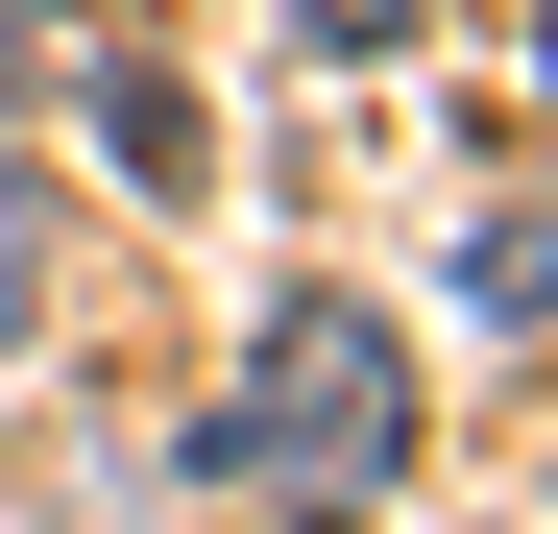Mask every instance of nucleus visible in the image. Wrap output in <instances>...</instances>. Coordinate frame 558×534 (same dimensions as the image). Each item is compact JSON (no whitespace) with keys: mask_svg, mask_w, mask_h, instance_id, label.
<instances>
[{"mask_svg":"<svg viewBox=\"0 0 558 534\" xmlns=\"http://www.w3.org/2000/svg\"><path fill=\"white\" fill-rule=\"evenodd\" d=\"M389 437H413V340L364 316V292H292V316L243 340V389L170 437V462H195V486H364Z\"/></svg>","mask_w":558,"mask_h":534,"instance_id":"1","label":"nucleus"},{"mask_svg":"<svg viewBox=\"0 0 558 534\" xmlns=\"http://www.w3.org/2000/svg\"><path fill=\"white\" fill-rule=\"evenodd\" d=\"M0 340H49V195L0 170Z\"/></svg>","mask_w":558,"mask_h":534,"instance_id":"2","label":"nucleus"},{"mask_svg":"<svg viewBox=\"0 0 558 534\" xmlns=\"http://www.w3.org/2000/svg\"><path fill=\"white\" fill-rule=\"evenodd\" d=\"M316 25H340V49H389V25H413V0H316Z\"/></svg>","mask_w":558,"mask_h":534,"instance_id":"3","label":"nucleus"},{"mask_svg":"<svg viewBox=\"0 0 558 534\" xmlns=\"http://www.w3.org/2000/svg\"><path fill=\"white\" fill-rule=\"evenodd\" d=\"M0 98H25V0H0Z\"/></svg>","mask_w":558,"mask_h":534,"instance_id":"4","label":"nucleus"},{"mask_svg":"<svg viewBox=\"0 0 558 534\" xmlns=\"http://www.w3.org/2000/svg\"><path fill=\"white\" fill-rule=\"evenodd\" d=\"M534 73H558V25H534Z\"/></svg>","mask_w":558,"mask_h":534,"instance_id":"5","label":"nucleus"}]
</instances>
